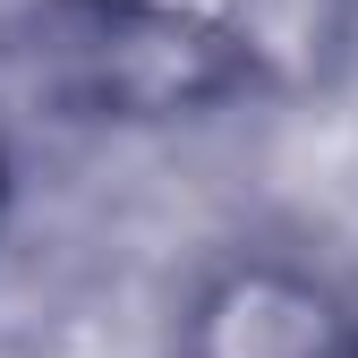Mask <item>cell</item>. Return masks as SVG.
<instances>
[{"label": "cell", "instance_id": "1", "mask_svg": "<svg viewBox=\"0 0 358 358\" xmlns=\"http://www.w3.org/2000/svg\"><path fill=\"white\" fill-rule=\"evenodd\" d=\"M26 52L85 120H196L264 85V26L239 0H43Z\"/></svg>", "mask_w": 358, "mask_h": 358}, {"label": "cell", "instance_id": "2", "mask_svg": "<svg viewBox=\"0 0 358 358\" xmlns=\"http://www.w3.org/2000/svg\"><path fill=\"white\" fill-rule=\"evenodd\" d=\"M179 358H358V299L282 256H239L188 299Z\"/></svg>", "mask_w": 358, "mask_h": 358}]
</instances>
